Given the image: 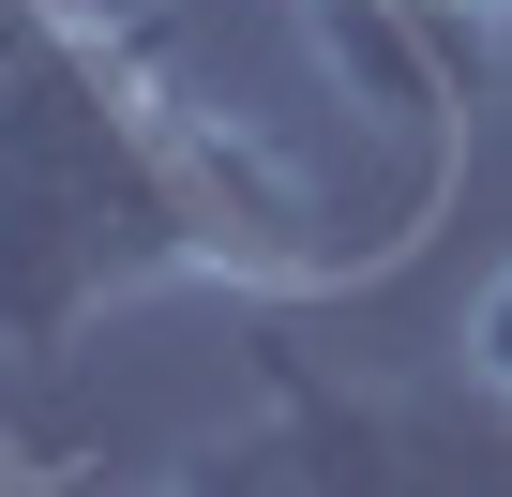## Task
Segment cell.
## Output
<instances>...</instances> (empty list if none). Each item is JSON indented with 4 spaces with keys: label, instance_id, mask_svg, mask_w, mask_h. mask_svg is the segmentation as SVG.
<instances>
[{
    "label": "cell",
    "instance_id": "6da1fadb",
    "mask_svg": "<svg viewBox=\"0 0 512 497\" xmlns=\"http://www.w3.org/2000/svg\"><path fill=\"white\" fill-rule=\"evenodd\" d=\"M166 287H256L196 166V121L136 0H61L0 106V362H61L91 317Z\"/></svg>",
    "mask_w": 512,
    "mask_h": 497
},
{
    "label": "cell",
    "instance_id": "7a4b0ae2",
    "mask_svg": "<svg viewBox=\"0 0 512 497\" xmlns=\"http://www.w3.org/2000/svg\"><path fill=\"white\" fill-rule=\"evenodd\" d=\"M181 497H482L467 452H437L422 422L362 407V392H287V422L211 437L181 467Z\"/></svg>",
    "mask_w": 512,
    "mask_h": 497
},
{
    "label": "cell",
    "instance_id": "3957f363",
    "mask_svg": "<svg viewBox=\"0 0 512 497\" xmlns=\"http://www.w3.org/2000/svg\"><path fill=\"white\" fill-rule=\"evenodd\" d=\"M452 347H467V377H482V392L512 407V257L482 272V302H467V332H452Z\"/></svg>",
    "mask_w": 512,
    "mask_h": 497
},
{
    "label": "cell",
    "instance_id": "277c9868",
    "mask_svg": "<svg viewBox=\"0 0 512 497\" xmlns=\"http://www.w3.org/2000/svg\"><path fill=\"white\" fill-rule=\"evenodd\" d=\"M407 16H422V31H437V46H452V61H482V31H497V16H512V0H407Z\"/></svg>",
    "mask_w": 512,
    "mask_h": 497
},
{
    "label": "cell",
    "instance_id": "5b68a950",
    "mask_svg": "<svg viewBox=\"0 0 512 497\" xmlns=\"http://www.w3.org/2000/svg\"><path fill=\"white\" fill-rule=\"evenodd\" d=\"M151 497H181V482H151Z\"/></svg>",
    "mask_w": 512,
    "mask_h": 497
}]
</instances>
